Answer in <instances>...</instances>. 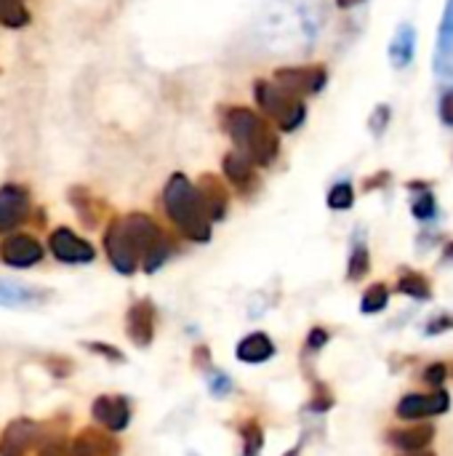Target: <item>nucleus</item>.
<instances>
[{"instance_id": "6e6552de", "label": "nucleus", "mask_w": 453, "mask_h": 456, "mask_svg": "<svg viewBox=\"0 0 453 456\" xmlns=\"http://www.w3.org/2000/svg\"><path fill=\"white\" fill-rule=\"evenodd\" d=\"M29 192L21 184H3L0 187V235L13 232L29 219Z\"/></svg>"}, {"instance_id": "e433bc0d", "label": "nucleus", "mask_w": 453, "mask_h": 456, "mask_svg": "<svg viewBox=\"0 0 453 456\" xmlns=\"http://www.w3.org/2000/svg\"><path fill=\"white\" fill-rule=\"evenodd\" d=\"M208 347H198L195 350V355H192V363L198 366V369H203V371H211V363H208Z\"/></svg>"}, {"instance_id": "f03ea898", "label": "nucleus", "mask_w": 453, "mask_h": 456, "mask_svg": "<svg viewBox=\"0 0 453 456\" xmlns=\"http://www.w3.org/2000/svg\"><path fill=\"white\" fill-rule=\"evenodd\" d=\"M163 208L171 224L192 243H208L211 240V219L203 208V200L198 195V187L184 176L174 174L163 187Z\"/></svg>"}, {"instance_id": "4c0bfd02", "label": "nucleus", "mask_w": 453, "mask_h": 456, "mask_svg": "<svg viewBox=\"0 0 453 456\" xmlns=\"http://www.w3.org/2000/svg\"><path fill=\"white\" fill-rule=\"evenodd\" d=\"M425 379H427V382H433V385L443 382V379H446V366H443V363H441V366H430V369H427V374H425Z\"/></svg>"}, {"instance_id": "1a4fd4ad", "label": "nucleus", "mask_w": 453, "mask_h": 456, "mask_svg": "<svg viewBox=\"0 0 453 456\" xmlns=\"http://www.w3.org/2000/svg\"><path fill=\"white\" fill-rule=\"evenodd\" d=\"M45 256V248L37 238L32 235H24V232H16V235H8L0 246V259L8 265V267H16V270H27V267H35L40 259Z\"/></svg>"}, {"instance_id": "ddd939ff", "label": "nucleus", "mask_w": 453, "mask_h": 456, "mask_svg": "<svg viewBox=\"0 0 453 456\" xmlns=\"http://www.w3.org/2000/svg\"><path fill=\"white\" fill-rule=\"evenodd\" d=\"M198 195L203 200V208L208 214L211 222H222L230 211V190L227 184L216 176V174H203L198 179Z\"/></svg>"}, {"instance_id": "cd10ccee", "label": "nucleus", "mask_w": 453, "mask_h": 456, "mask_svg": "<svg viewBox=\"0 0 453 456\" xmlns=\"http://www.w3.org/2000/svg\"><path fill=\"white\" fill-rule=\"evenodd\" d=\"M400 291L403 294H411L417 299H430V283L422 275H403L400 278Z\"/></svg>"}, {"instance_id": "7c9ffc66", "label": "nucleus", "mask_w": 453, "mask_h": 456, "mask_svg": "<svg viewBox=\"0 0 453 456\" xmlns=\"http://www.w3.org/2000/svg\"><path fill=\"white\" fill-rule=\"evenodd\" d=\"M208 374H211L208 387H211V393H214V395L224 398V395H230V393H232V379H230L227 374H222L219 369H211Z\"/></svg>"}, {"instance_id": "c9c22d12", "label": "nucleus", "mask_w": 453, "mask_h": 456, "mask_svg": "<svg viewBox=\"0 0 453 456\" xmlns=\"http://www.w3.org/2000/svg\"><path fill=\"white\" fill-rule=\"evenodd\" d=\"M45 366L51 369L53 377H69L72 374V361H67V358H48Z\"/></svg>"}, {"instance_id": "a19ab883", "label": "nucleus", "mask_w": 453, "mask_h": 456, "mask_svg": "<svg viewBox=\"0 0 453 456\" xmlns=\"http://www.w3.org/2000/svg\"><path fill=\"white\" fill-rule=\"evenodd\" d=\"M411 456H435V454H427V452H411Z\"/></svg>"}, {"instance_id": "f3484780", "label": "nucleus", "mask_w": 453, "mask_h": 456, "mask_svg": "<svg viewBox=\"0 0 453 456\" xmlns=\"http://www.w3.org/2000/svg\"><path fill=\"white\" fill-rule=\"evenodd\" d=\"M67 200L72 203L77 219H80L85 227H91V230L99 227V224L109 216L107 203H104L101 198H96L88 187H72V190L67 192Z\"/></svg>"}, {"instance_id": "0eeeda50", "label": "nucleus", "mask_w": 453, "mask_h": 456, "mask_svg": "<svg viewBox=\"0 0 453 456\" xmlns=\"http://www.w3.org/2000/svg\"><path fill=\"white\" fill-rule=\"evenodd\" d=\"M48 248L64 265H88L96 256L93 246L88 240H83L80 235H75L69 227H56L48 235Z\"/></svg>"}, {"instance_id": "58836bf2", "label": "nucleus", "mask_w": 453, "mask_h": 456, "mask_svg": "<svg viewBox=\"0 0 453 456\" xmlns=\"http://www.w3.org/2000/svg\"><path fill=\"white\" fill-rule=\"evenodd\" d=\"M451 326H453L451 318H441V321H433V323H430L427 334H438V331H446V329H451Z\"/></svg>"}, {"instance_id": "2eb2a0df", "label": "nucleus", "mask_w": 453, "mask_h": 456, "mask_svg": "<svg viewBox=\"0 0 453 456\" xmlns=\"http://www.w3.org/2000/svg\"><path fill=\"white\" fill-rule=\"evenodd\" d=\"M451 398L449 393L438 390L433 395H406L398 406V417L400 419H425V417H438L443 411H449Z\"/></svg>"}, {"instance_id": "f257e3e1", "label": "nucleus", "mask_w": 453, "mask_h": 456, "mask_svg": "<svg viewBox=\"0 0 453 456\" xmlns=\"http://www.w3.org/2000/svg\"><path fill=\"white\" fill-rule=\"evenodd\" d=\"M222 131L230 136L238 152H243L256 168H270L280 155L278 128L246 104H222L219 107Z\"/></svg>"}, {"instance_id": "c85d7f7f", "label": "nucleus", "mask_w": 453, "mask_h": 456, "mask_svg": "<svg viewBox=\"0 0 453 456\" xmlns=\"http://www.w3.org/2000/svg\"><path fill=\"white\" fill-rule=\"evenodd\" d=\"M438 214V206H435V198H433V192H422L417 200H414V216L417 219H422V222H427V219H433Z\"/></svg>"}, {"instance_id": "9b49d317", "label": "nucleus", "mask_w": 453, "mask_h": 456, "mask_svg": "<svg viewBox=\"0 0 453 456\" xmlns=\"http://www.w3.org/2000/svg\"><path fill=\"white\" fill-rule=\"evenodd\" d=\"M125 334L136 347H150L155 339V305L150 299H139L125 313Z\"/></svg>"}, {"instance_id": "dca6fc26", "label": "nucleus", "mask_w": 453, "mask_h": 456, "mask_svg": "<svg viewBox=\"0 0 453 456\" xmlns=\"http://www.w3.org/2000/svg\"><path fill=\"white\" fill-rule=\"evenodd\" d=\"M72 456H120V441L96 428H85L69 444Z\"/></svg>"}, {"instance_id": "f704fd0d", "label": "nucleus", "mask_w": 453, "mask_h": 456, "mask_svg": "<svg viewBox=\"0 0 453 456\" xmlns=\"http://www.w3.org/2000/svg\"><path fill=\"white\" fill-rule=\"evenodd\" d=\"M326 342H328V331L326 329H312L310 337H307V350L310 353H318V350L326 347Z\"/></svg>"}, {"instance_id": "9d476101", "label": "nucleus", "mask_w": 453, "mask_h": 456, "mask_svg": "<svg viewBox=\"0 0 453 456\" xmlns=\"http://www.w3.org/2000/svg\"><path fill=\"white\" fill-rule=\"evenodd\" d=\"M222 168H224V176L227 182L238 190L240 198H251L256 190H259V174H256V166L238 150L227 152L224 160H222Z\"/></svg>"}, {"instance_id": "412c9836", "label": "nucleus", "mask_w": 453, "mask_h": 456, "mask_svg": "<svg viewBox=\"0 0 453 456\" xmlns=\"http://www.w3.org/2000/svg\"><path fill=\"white\" fill-rule=\"evenodd\" d=\"M43 299H45V294L37 291V289L0 281V305H35V302H43Z\"/></svg>"}, {"instance_id": "c756f323", "label": "nucleus", "mask_w": 453, "mask_h": 456, "mask_svg": "<svg viewBox=\"0 0 453 456\" xmlns=\"http://www.w3.org/2000/svg\"><path fill=\"white\" fill-rule=\"evenodd\" d=\"M64 433H53L51 438H45L40 456H72V449L67 444V438H61Z\"/></svg>"}, {"instance_id": "7ed1b4c3", "label": "nucleus", "mask_w": 453, "mask_h": 456, "mask_svg": "<svg viewBox=\"0 0 453 456\" xmlns=\"http://www.w3.org/2000/svg\"><path fill=\"white\" fill-rule=\"evenodd\" d=\"M123 227H125V235L131 238V243L139 254V265L144 273H158L171 259L174 243L152 216L133 211V214L123 216Z\"/></svg>"}, {"instance_id": "aec40b11", "label": "nucleus", "mask_w": 453, "mask_h": 456, "mask_svg": "<svg viewBox=\"0 0 453 456\" xmlns=\"http://www.w3.org/2000/svg\"><path fill=\"white\" fill-rule=\"evenodd\" d=\"M435 430L430 425H422V428H411V430H400V433H392V444L403 452H422L425 446H430Z\"/></svg>"}, {"instance_id": "4468645a", "label": "nucleus", "mask_w": 453, "mask_h": 456, "mask_svg": "<svg viewBox=\"0 0 453 456\" xmlns=\"http://www.w3.org/2000/svg\"><path fill=\"white\" fill-rule=\"evenodd\" d=\"M93 419L107 433H123L131 422V403L120 395H99L93 401Z\"/></svg>"}, {"instance_id": "4be33fe9", "label": "nucleus", "mask_w": 453, "mask_h": 456, "mask_svg": "<svg viewBox=\"0 0 453 456\" xmlns=\"http://www.w3.org/2000/svg\"><path fill=\"white\" fill-rule=\"evenodd\" d=\"M32 19L27 0H0V24L8 29H21Z\"/></svg>"}, {"instance_id": "2f4dec72", "label": "nucleus", "mask_w": 453, "mask_h": 456, "mask_svg": "<svg viewBox=\"0 0 453 456\" xmlns=\"http://www.w3.org/2000/svg\"><path fill=\"white\" fill-rule=\"evenodd\" d=\"M85 347H88V350H93L96 355H101V358L112 361V363H123V361H125V358H123V353H120L117 347H112V345H101V342H88Z\"/></svg>"}, {"instance_id": "a211bd4d", "label": "nucleus", "mask_w": 453, "mask_h": 456, "mask_svg": "<svg viewBox=\"0 0 453 456\" xmlns=\"http://www.w3.org/2000/svg\"><path fill=\"white\" fill-rule=\"evenodd\" d=\"M235 355L243 363H264V361H270L275 355V345H272V339L267 334L256 331V334H248L246 339L238 342Z\"/></svg>"}, {"instance_id": "6ab92c4d", "label": "nucleus", "mask_w": 453, "mask_h": 456, "mask_svg": "<svg viewBox=\"0 0 453 456\" xmlns=\"http://www.w3.org/2000/svg\"><path fill=\"white\" fill-rule=\"evenodd\" d=\"M414 48H417V29L411 24H400L395 32V40L390 45V59L395 67H409L414 61Z\"/></svg>"}, {"instance_id": "473e14b6", "label": "nucleus", "mask_w": 453, "mask_h": 456, "mask_svg": "<svg viewBox=\"0 0 453 456\" xmlns=\"http://www.w3.org/2000/svg\"><path fill=\"white\" fill-rule=\"evenodd\" d=\"M387 123H390V107H387V104H379V107L374 110V115H371V131H374L376 136H382L384 128H387Z\"/></svg>"}, {"instance_id": "39448f33", "label": "nucleus", "mask_w": 453, "mask_h": 456, "mask_svg": "<svg viewBox=\"0 0 453 456\" xmlns=\"http://www.w3.org/2000/svg\"><path fill=\"white\" fill-rule=\"evenodd\" d=\"M272 80L291 91L299 99L315 96L326 88L328 83V69L323 64H296V67H280L275 69Z\"/></svg>"}, {"instance_id": "bb28decb", "label": "nucleus", "mask_w": 453, "mask_h": 456, "mask_svg": "<svg viewBox=\"0 0 453 456\" xmlns=\"http://www.w3.org/2000/svg\"><path fill=\"white\" fill-rule=\"evenodd\" d=\"M453 48V0L446 3V13H443V21H441V29H438V53L441 56H449Z\"/></svg>"}, {"instance_id": "a878e982", "label": "nucleus", "mask_w": 453, "mask_h": 456, "mask_svg": "<svg viewBox=\"0 0 453 456\" xmlns=\"http://www.w3.org/2000/svg\"><path fill=\"white\" fill-rule=\"evenodd\" d=\"M387 299H390V291H387V286L384 283H376V286H371L368 291H366V297H363V302H360V310L363 313H382L384 307H387Z\"/></svg>"}, {"instance_id": "f8f14e48", "label": "nucleus", "mask_w": 453, "mask_h": 456, "mask_svg": "<svg viewBox=\"0 0 453 456\" xmlns=\"http://www.w3.org/2000/svg\"><path fill=\"white\" fill-rule=\"evenodd\" d=\"M40 425L32 419H13L0 436V456H24L40 441Z\"/></svg>"}, {"instance_id": "393cba45", "label": "nucleus", "mask_w": 453, "mask_h": 456, "mask_svg": "<svg viewBox=\"0 0 453 456\" xmlns=\"http://www.w3.org/2000/svg\"><path fill=\"white\" fill-rule=\"evenodd\" d=\"M352 203H355V190L350 182H339L328 190V206L334 211H347L352 208Z\"/></svg>"}, {"instance_id": "ea45409f", "label": "nucleus", "mask_w": 453, "mask_h": 456, "mask_svg": "<svg viewBox=\"0 0 453 456\" xmlns=\"http://www.w3.org/2000/svg\"><path fill=\"white\" fill-rule=\"evenodd\" d=\"M360 3H366V0H336L339 8H355V5H360Z\"/></svg>"}, {"instance_id": "79ce46f5", "label": "nucleus", "mask_w": 453, "mask_h": 456, "mask_svg": "<svg viewBox=\"0 0 453 456\" xmlns=\"http://www.w3.org/2000/svg\"><path fill=\"white\" fill-rule=\"evenodd\" d=\"M286 456H299V452H296V449H294V452H288V454Z\"/></svg>"}, {"instance_id": "423d86ee", "label": "nucleus", "mask_w": 453, "mask_h": 456, "mask_svg": "<svg viewBox=\"0 0 453 456\" xmlns=\"http://www.w3.org/2000/svg\"><path fill=\"white\" fill-rule=\"evenodd\" d=\"M104 251L109 265L120 273V275H133L139 270V254L131 243V238L125 235L123 227V216H115L107 230H104Z\"/></svg>"}, {"instance_id": "72a5a7b5", "label": "nucleus", "mask_w": 453, "mask_h": 456, "mask_svg": "<svg viewBox=\"0 0 453 456\" xmlns=\"http://www.w3.org/2000/svg\"><path fill=\"white\" fill-rule=\"evenodd\" d=\"M438 115H441V120L453 128V88L451 91H446L443 96H441V104H438Z\"/></svg>"}, {"instance_id": "b1692460", "label": "nucleus", "mask_w": 453, "mask_h": 456, "mask_svg": "<svg viewBox=\"0 0 453 456\" xmlns=\"http://www.w3.org/2000/svg\"><path fill=\"white\" fill-rule=\"evenodd\" d=\"M371 270V256H368V248L363 240H358L352 246V254H350V270H347V278L350 281H360L366 278V273Z\"/></svg>"}, {"instance_id": "20e7f679", "label": "nucleus", "mask_w": 453, "mask_h": 456, "mask_svg": "<svg viewBox=\"0 0 453 456\" xmlns=\"http://www.w3.org/2000/svg\"><path fill=\"white\" fill-rule=\"evenodd\" d=\"M254 102L259 104L262 115L283 134L296 131L307 120V104L304 99L294 96L275 80H256L254 83Z\"/></svg>"}, {"instance_id": "5701e85b", "label": "nucleus", "mask_w": 453, "mask_h": 456, "mask_svg": "<svg viewBox=\"0 0 453 456\" xmlns=\"http://www.w3.org/2000/svg\"><path fill=\"white\" fill-rule=\"evenodd\" d=\"M240 438H243V456H259V452L264 449V430L256 419L240 425Z\"/></svg>"}]
</instances>
